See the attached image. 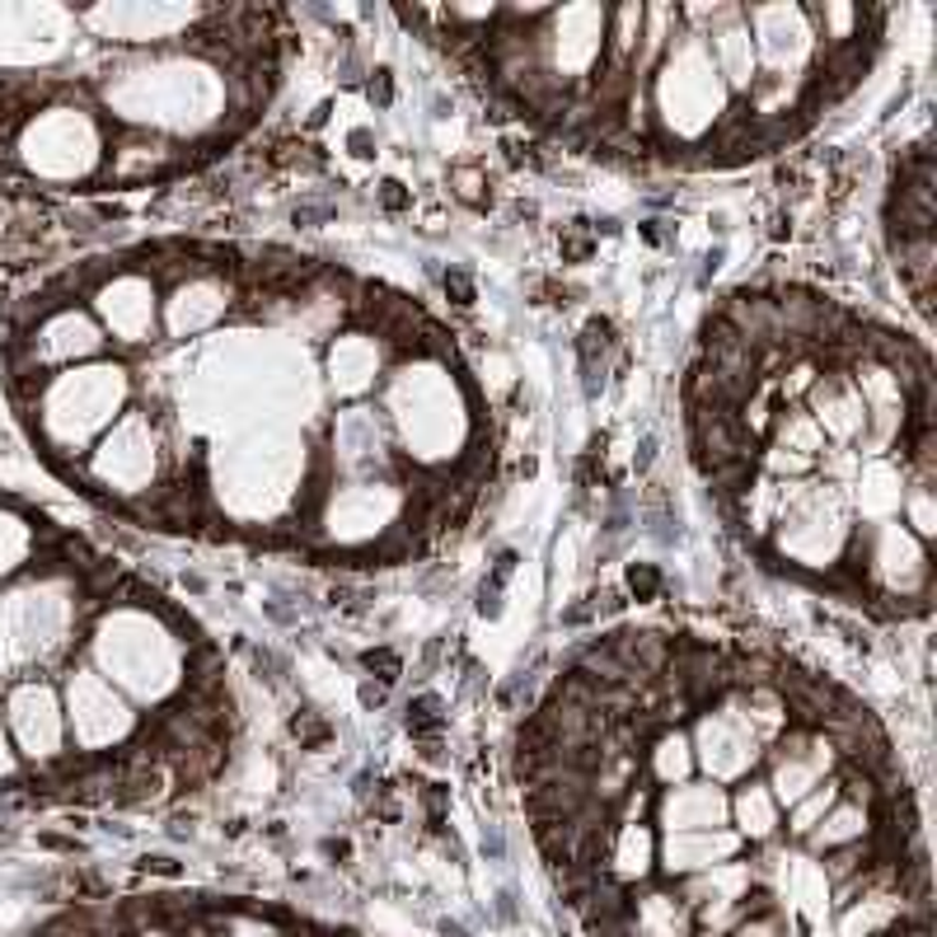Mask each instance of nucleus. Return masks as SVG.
Listing matches in <instances>:
<instances>
[{
  "mask_svg": "<svg viewBox=\"0 0 937 937\" xmlns=\"http://www.w3.org/2000/svg\"><path fill=\"white\" fill-rule=\"evenodd\" d=\"M164 628L160 591L0 493V793L137 806L174 774L160 717L198 637Z\"/></svg>",
  "mask_w": 937,
  "mask_h": 937,
  "instance_id": "f257e3e1",
  "label": "nucleus"
},
{
  "mask_svg": "<svg viewBox=\"0 0 937 937\" xmlns=\"http://www.w3.org/2000/svg\"><path fill=\"white\" fill-rule=\"evenodd\" d=\"M689 745H694V769L717 783V787H732L755 778L759 759H764V740L755 736L750 717L740 708V694L732 689L722 703L713 708L694 713V727H689Z\"/></svg>",
  "mask_w": 937,
  "mask_h": 937,
  "instance_id": "f03ea898",
  "label": "nucleus"
},
{
  "mask_svg": "<svg viewBox=\"0 0 937 937\" xmlns=\"http://www.w3.org/2000/svg\"><path fill=\"white\" fill-rule=\"evenodd\" d=\"M759 764H764V783H769V793L787 812L797 797H806L816 783H825L829 774L839 769V755H835V745H829L825 732L787 727L783 736H774L769 745H764Z\"/></svg>",
  "mask_w": 937,
  "mask_h": 937,
  "instance_id": "7ed1b4c3",
  "label": "nucleus"
},
{
  "mask_svg": "<svg viewBox=\"0 0 937 937\" xmlns=\"http://www.w3.org/2000/svg\"><path fill=\"white\" fill-rule=\"evenodd\" d=\"M732 816V793L708 778H689L662 787L652 802L656 835H689V829H722Z\"/></svg>",
  "mask_w": 937,
  "mask_h": 937,
  "instance_id": "20e7f679",
  "label": "nucleus"
},
{
  "mask_svg": "<svg viewBox=\"0 0 937 937\" xmlns=\"http://www.w3.org/2000/svg\"><path fill=\"white\" fill-rule=\"evenodd\" d=\"M745 854V844L732 825L722 829H689V835H662L656 839V871L666 881H689L698 871H708L717 863H732Z\"/></svg>",
  "mask_w": 937,
  "mask_h": 937,
  "instance_id": "39448f33",
  "label": "nucleus"
},
{
  "mask_svg": "<svg viewBox=\"0 0 937 937\" xmlns=\"http://www.w3.org/2000/svg\"><path fill=\"white\" fill-rule=\"evenodd\" d=\"M656 839L662 835H656V825H647V820H614L601 871L624 890L647 886L656 877Z\"/></svg>",
  "mask_w": 937,
  "mask_h": 937,
  "instance_id": "423d86ee",
  "label": "nucleus"
},
{
  "mask_svg": "<svg viewBox=\"0 0 937 937\" xmlns=\"http://www.w3.org/2000/svg\"><path fill=\"white\" fill-rule=\"evenodd\" d=\"M806 403H812V417L820 436L835 441H858L867 427V409L863 394L854 385V375H816V385L806 390Z\"/></svg>",
  "mask_w": 937,
  "mask_h": 937,
  "instance_id": "0eeeda50",
  "label": "nucleus"
},
{
  "mask_svg": "<svg viewBox=\"0 0 937 937\" xmlns=\"http://www.w3.org/2000/svg\"><path fill=\"white\" fill-rule=\"evenodd\" d=\"M628 933L633 937H694V909L675 886L628 890Z\"/></svg>",
  "mask_w": 937,
  "mask_h": 937,
  "instance_id": "6e6552de",
  "label": "nucleus"
},
{
  "mask_svg": "<svg viewBox=\"0 0 937 937\" xmlns=\"http://www.w3.org/2000/svg\"><path fill=\"white\" fill-rule=\"evenodd\" d=\"M727 825L740 835V844H774V839L783 835V806H778V797L769 793V783H764V778H745V783H736Z\"/></svg>",
  "mask_w": 937,
  "mask_h": 937,
  "instance_id": "1a4fd4ad",
  "label": "nucleus"
},
{
  "mask_svg": "<svg viewBox=\"0 0 937 937\" xmlns=\"http://www.w3.org/2000/svg\"><path fill=\"white\" fill-rule=\"evenodd\" d=\"M637 769H643V778L656 787V793H662V787H675V783H689L698 774L689 732L685 727H656L643 740V759H637Z\"/></svg>",
  "mask_w": 937,
  "mask_h": 937,
  "instance_id": "9d476101",
  "label": "nucleus"
},
{
  "mask_svg": "<svg viewBox=\"0 0 937 937\" xmlns=\"http://www.w3.org/2000/svg\"><path fill=\"white\" fill-rule=\"evenodd\" d=\"M871 825H877V812L871 806H863V802H848V797H839L835 806L825 812V820L806 835L802 844L812 848V854L820 858V854H829V848H844V844H858V839H867L871 835Z\"/></svg>",
  "mask_w": 937,
  "mask_h": 937,
  "instance_id": "9b49d317",
  "label": "nucleus"
},
{
  "mask_svg": "<svg viewBox=\"0 0 937 937\" xmlns=\"http://www.w3.org/2000/svg\"><path fill=\"white\" fill-rule=\"evenodd\" d=\"M835 802H839V778L829 774V778H825V783H816V787H812V793H806V797H797L793 806H787V816H783L787 839H797V844H802V839L812 835V829L825 820V812H829V806H835Z\"/></svg>",
  "mask_w": 937,
  "mask_h": 937,
  "instance_id": "f8f14e48",
  "label": "nucleus"
},
{
  "mask_svg": "<svg viewBox=\"0 0 937 937\" xmlns=\"http://www.w3.org/2000/svg\"><path fill=\"white\" fill-rule=\"evenodd\" d=\"M727 937H797V928H793V919L778 909V900H769V905H759V909H750L745 919L727 933Z\"/></svg>",
  "mask_w": 937,
  "mask_h": 937,
  "instance_id": "ddd939ff",
  "label": "nucleus"
},
{
  "mask_svg": "<svg viewBox=\"0 0 937 937\" xmlns=\"http://www.w3.org/2000/svg\"><path fill=\"white\" fill-rule=\"evenodd\" d=\"M900 511H905V521L914 525V535H919V544L933 535V483H909V493L900 497Z\"/></svg>",
  "mask_w": 937,
  "mask_h": 937,
  "instance_id": "4468645a",
  "label": "nucleus"
},
{
  "mask_svg": "<svg viewBox=\"0 0 937 937\" xmlns=\"http://www.w3.org/2000/svg\"><path fill=\"white\" fill-rule=\"evenodd\" d=\"M441 727H445V713H441V698L436 694H422V698H413L409 703V732L417 736V740H436L441 736Z\"/></svg>",
  "mask_w": 937,
  "mask_h": 937,
  "instance_id": "2eb2a0df",
  "label": "nucleus"
},
{
  "mask_svg": "<svg viewBox=\"0 0 937 937\" xmlns=\"http://www.w3.org/2000/svg\"><path fill=\"white\" fill-rule=\"evenodd\" d=\"M451 188H455V198L460 202H468V206H483L487 198V174L483 169H474V164H460V169H451Z\"/></svg>",
  "mask_w": 937,
  "mask_h": 937,
  "instance_id": "dca6fc26",
  "label": "nucleus"
},
{
  "mask_svg": "<svg viewBox=\"0 0 937 937\" xmlns=\"http://www.w3.org/2000/svg\"><path fill=\"white\" fill-rule=\"evenodd\" d=\"M291 736L301 740V750H319V745H329V736H333V732H329V722H324V717L305 708V713H295V717H291Z\"/></svg>",
  "mask_w": 937,
  "mask_h": 937,
  "instance_id": "f3484780",
  "label": "nucleus"
},
{
  "mask_svg": "<svg viewBox=\"0 0 937 937\" xmlns=\"http://www.w3.org/2000/svg\"><path fill=\"white\" fill-rule=\"evenodd\" d=\"M361 666H366L380 685H394L399 679V671H403V662H399V652H390V647H371L366 656H361Z\"/></svg>",
  "mask_w": 937,
  "mask_h": 937,
  "instance_id": "a211bd4d",
  "label": "nucleus"
},
{
  "mask_svg": "<svg viewBox=\"0 0 937 937\" xmlns=\"http://www.w3.org/2000/svg\"><path fill=\"white\" fill-rule=\"evenodd\" d=\"M558 249H563V259H567V263H586L591 253H595V234H591V225H586V221H577V225H572V230L563 234V244H558Z\"/></svg>",
  "mask_w": 937,
  "mask_h": 937,
  "instance_id": "6ab92c4d",
  "label": "nucleus"
},
{
  "mask_svg": "<svg viewBox=\"0 0 937 937\" xmlns=\"http://www.w3.org/2000/svg\"><path fill=\"white\" fill-rule=\"evenodd\" d=\"M628 591L637 595V601H656V591H662V572H656L652 563H633L628 567Z\"/></svg>",
  "mask_w": 937,
  "mask_h": 937,
  "instance_id": "aec40b11",
  "label": "nucleus"
},
{
  "mask_svg": "<svg viewBox=\"0 0 937 937\" xmlns=\"http://www.w3.org/2000/svg\"><path fill=\"white\" fill-rule=\"evenodd\" d=\"M216 937H282V933H276L272 924H263V919H249V914H240V919L221 924Z\"/></svg>",
  "mask_w": 937,
  "mask_h": 937,
  "instance_id": "412c9836",
  "label": "nucleus"
},
{
  "mask_svg": "<svg viewBox=\"0 0 937 937\" xmlns=\"http://www.w3.org/2000/svg\"><path fill=\"white\" fill-rule=\"evenodd\" d=\"M441 286H445V295H451L455 305H474V282H468L464 272H445Z\"/></svg>",
  "mask_w": 937,
  "mask_h": 937,
  "instance_id": "4be33fe9",
  "label": "nucleus"
},
{
  "mask_svg": "<svg viewBox=\"0 0 937 937\" xmlns=\"http://www.w3.org/2000/svg\"><path fill=\"white\" fill-rule=\"evenodd\" d=\"M366 94H371L375 103H390V99H394V80H390V71H371Z\"/></svg>",
  "mask_w": 937,
  "mask_h": 937,
  "instance_id": "5701e85b",
  "label": "nucleus"
},
{
  "mask_svg": "<svg viewBox=\"0 0 937 937\" xmlns=\"http://www.w3.org/2000/svg\"><path fill=\"white\" fill-rule=\"evenodd\" d=\"M380 202H385L390 211H403V206H409L413 198H409V193H403V183H394V179H385V183H380Z\"/></svg>",
  "mask_w": 937,
  "mask_h": 937,
  "instance_id": "b1692460",
  "label": "nucleus"
},
{
  "mask_svg": "<svg viewBox=\"0 0 937 937\" xmlns=\"http://www.w3.org/2000/svg\"><path fill=\"white\" fill-rule=\"evenodd\" d=\"M361 703H366V708L385 703V685H361Z\"/></svg>",
  "mask_w": 937,
  "mask_h": 937,
  "instance_id": "393cba45",
  "label": "nucleus"
},
{
  "mask_svg": "<svg viewBox=\"0 0 937 937\" xmlns=\"http://www.w3.org/2000/svg\"><path fill=\"white\" fill-rule=\"evenodd\" d=\"M352 145H356V155H371V132H352Z\"/></svg>",
  "mask_w": 937,
  "mask_h": 937,
  "instance_id": "a878e982",
  "label": "nucleus"
},
{
  "mask_svg": "<svg viewBox=\"0 0 937 937\" xmlns=\"http://www.w3.org/2000/svg\"><path fill=\"white\" fill-rule=\"evenodd\" d=\"M183 937H216V928H206V924H188Z\"/></svg>",
  "mask_w": 937,
  "mask_h": 937,
  "instance_id": "bb28decb",
  "label": "nucleus"
}]
</instances>
